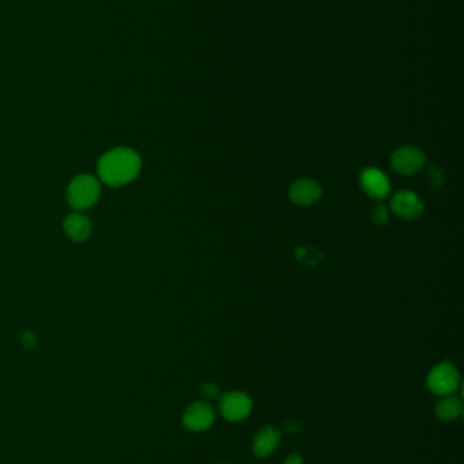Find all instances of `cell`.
Here are the masks:
<instances>
[{"instance_id": "1", "label": "cell", "mask_w": 464, "mask_h": 464, "mask_svg": "<svg viewBox=\"0 0 464 464\" xmlns=\"http://www.w3.org/2000/svg\"><path fill=\"white\" fill-rule=\"evenodd\" d=\"M142 161L138 152L117 147L104 153L98 162V177L105 185L120 187L133 182L140 173Z\"/></svg>"}, {"instance_id": "2", "label": "cell", "mask_w": 464, "mask_h": 464, "mask_svg": "<svg viewBox=\"0 0 464 464\" xmlns=\"http://www.w3.org/2000/svg\"><path fill=\"white\" fill-rule=\"evenodd\" d=\"M101 194L97 178L82 174L75 177L67 189V201L74 211L89 209L96 204Z\"/></svg>"}, {"instance_id": "3", "label": "cell", "mask_w": 464, "mask_h": 464, "mask_svg": "<svg viewBox=\"0 0 464 464\" xmlns=\"http://www.w3.org/2000/svg\"><path fill=\"white\" fill-rule=\"evenodd\" d=\"M459 383H460L459 371L456 370L455 365L449 363H441L434 368H432L426 379L427 389L430 392L440 396L453 394L458 390Z\"/></svg>"}, {"instance_id": "4", "label": "cell", "mask_w": 464, "mask_h": 464, "mask_svg": "<svg viewBox=\"0 0 464 464\" xmlns=\"http://www.w3.org/2000/svg\"><path fill=\"white\" fill-rule=\"evenodd\" d=\"M425 163V152L415 146H403L391 155V166L402 175H414L420 173Z\"/></svg>"}, {"instance_id": "5", "label": "cell", "mask_w": 464, "mask_h": 464, "mask_svg": "<svg viewBox=\"0 0 464 464\" xmlns=\"http://www.w3.org/2000/svg\"><path fill=\"white\" fill-rule=\"evenodd\" d=\"M221 414L233 422L241 421L250 415L252 410L251 398L238 391H231L219 396Z\"/></svg>"}, {"instance_id": "6", "label": "cell", "mask_w": 464, "mask_h": 464, "mask_svg": "<svg viewBox=\"0 0 464 464\" xmlns=\"http://www.w3.org/2000/svg\"><path fill=\"white\" fill-rule=\"evenodd\" d=\"M391 209L396 216L405 220H415L422 216L425 204L417 193L410 190H401L392 197Z\"/></svg>"}, {"instance_id": "7", "label": "cell", "mask_w": 464, "mask_h": 464, "mask_svg": "<svg viewBox=\"0 0 464 464\" xmlns=\"http://www.w3.org/2000/svg\"><path fill=\"white\" fill-rule=\"evenodd\" d=\"M215 420L214 408L209 402H196L185 410L183 417L184 427L193 432H202L212 427Z\"/></svg>"}, {"instance_id": "8", "label": "cell", "mask_w": 464, "mask_h": 464, "mask_svg": "<svg viewBox=\"0 0 464 464\" xmlns=\"http://www.w3.org/2000/svg\"><path fill=\"white\" fill-rule=\"evenodd\" d=\"M360 182H361L362 190L367 193L369 197H372L374 200H381V199L387 197L388 193L391 190L389 180L380 168H365L361 173Z\"/></svg>"}, {"instance_id": "9", "label": "cell", "mask_w": 464, "mask_h": 464, "mask_svg": "<svg viewBox=\"0 0 464 464\" xmlns=\"http://www.w3.org/2000/svg\"><path fill=\"white\" fill-rule=\"evenodd\" d=\"M323 194L320 184L312 178H301L291 186L289 199L291 203L300 206L316 204Z\"/></svg>"}, {"instance_id": "10", "label": "cell", "mask_w": 464, "mask_h": 464, "mask_svg": "<svg viewBox=\"0 0 464 464\" xmlns=\"http://www.w3.org/2000/svg\"><path fill=\"white\" fill-rule=\"evenodd\" d=\"M63 230L71 241L85 242L90 238L92 224L86 216L75 212L64 219Z\"/></svg>"}, {"instance_id": "11", "label": "cell", "mask_w": 464, "mask_h": 464, "mask_svg": "<svg viewBox=\"0 0 464 464\" xmlns=\"http://www.w3.org/2000/svg\"><path fill=\"white\" fill-rule=\"evenodd\" d=\"M281 433L276 427H264L256 434L253 440V452L257 458H266L271 455L279 444Z\"/></svg>"}, {"instance_id": "12", "label": "cell", "mask_w": 464, "mask_h": 464, "mask_svg": "<svg viewBox=\"0 0 464 464\" xmlns=\"http://www.w3.org/2000/svg\"><path fill=\"white\" fill-rule=\"evenodd\" d=\"M434 413L437 418L441 421H451L458 418L463 413V405L460 398L455 395H445L443 399H440L436 406H434Z\"/></svg>"}, {"instance_id": "13", "label": "cell", "mask_w": 464, "mask_h": 464, "mask_svg": "<svg viewBox=\"0 0 464 464\" xmlns=\"http://www.w3.org/2000/svg\"><path fill=\"white\" fill-rule=\"evenodd\" d=\"M427 180H429V184L430 186H433L434 189H440L443 184H444V174H443V170L433 165L430 166L429 170H427Z\"/></svg>"}, {"instance_id": "14", "label": "cell", "mask_w": 464, "mask_h": 464, "mask_svg": "<svg viewBox=\"0 0 464 464\" xmlns=\"http://www.w3.org/2000/svg\"><path fill=\"white\" fill-rule=\"evenodd\" d=\"M389 219V212L384 205H376L372 209V220L379 225L386 224Z\"/></svg>"}, {"instance_id": "15", "label": "cell", "mask_w": 464, "mask_h": 464, "mask_svg": "<svg viewBox=\"0 0 464 464\" xmlns=\"http://www.w3.org/2000/svg\"><path fill=\"white\" fill-rule=\"evenodd\" d=\"M202 394L207 398V399H219V390L215 384L212 383H206L202 386Z\"/></svg>"}, {"instance_id": "16", "label": "cell", "mask_w": 464, "mask_h": 464, "mask_svg": "<svg viewBox=\"0 0 464 464\" xmlns=\"http://www.w3.org/2000/svg\"><path fill=\"white\" fill-rule=\"evenodd\" d=\"M283 464H303V459H301L300 455H297V453H291V455H289V456L286 458V460H285V463Z\"/></svg>"}]
</instances>
